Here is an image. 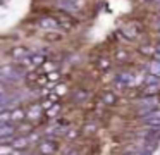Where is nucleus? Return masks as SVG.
<instances>
[{
	"label": "nucleus",
	"instance_id": "nucleus-1",
	"mask_svg": "<svg viewBox=\"0 0 160 155\" xmlns=\"http://www.w3.org/2000/svg\"><path fill=\"white\" fill-rule=\"evenodd\" d=\"M40 26L52 28V29H59V23H57L53 17H45V19H42V21H40Z\"/></svg>",
	"mask_w": 160,
	"mask_h": 155
},
{
	"label": "nucleus",
	"instance_id": "nucleus-2",
	"mask_svg": "<svg viewBox=\"0 0 160 155\" xmlns=\"http://www.w3.org/2000/svg\"><path fill=\"white\" fill-rule=\"evenodd\" d=\"M45 40H60L59 31H50V33H45Z\"/></svg>",
	"mask_w": 160,
	"mask_h": 155
},
{
	"label": "nucleus",
	"instance_id": "nucleus-3",
	"mask_svg": "<svg viewBox=\"0 0 160 155\" xmlns=\"http://www.w3.org/2000/svg\"><path fill=\"white\" fill-rule=\"evenodd\" d=\"M12 54L19 59V57H22V55H26L28 52H26V48H14V50H12Z\"/></svg>",
	"mask_w": 160,
	"mask_h": 155
},
{
	"label": "nucleus",
	"instance_id": "nucleus-4",
	"mask_svg": "<svg viewBox=\"0 0 160 155\" xmlns=\"http://www.w3.org/2000/svg\"><path fill=\"white\" fill-rule=\"evenodd\" d=\"M152 71H153V74H158L160 76V64H157V65L153 64L152 65Z\"/></svg>",
	"mask_w": 160,
	"mask_h": 155
},
{
	"label": "nucleus",
	"instance_id": "nucleus-5",
	"mask_svg": "<svg viewBox=\"0 0 160 155\" xmlns=\"http://www.w3.org/2000/svg\"><path fill=\"white\" fill-rule=\"evenodd\" d=\"M105 102H107V103L115 102V96H114V95H105Z\"/></svg>",
	"mask_w": 160,
	"mask_h": 155
},
{
	"label": "nucleus",
	"instance_id": "nucleus-6",
	"mask_svg": "<svg viewBox=\"0 0 160 155\" xmlns=\"http://www.w3.org/2000/svg\"><path fill=\"white\" fill-rule=\"evenodd\" d=\"M141 50L145 52V54H152V52H153V48H152V47H143Z\"/></svg>",
	"mask_w": 160,
	"mask_h": 155
},
{
	"label": "nucleus",
	"instance_id": "nucleus-7",
	"mask_svg": "<svg viewBox=\"0 0 160 155\" xmlns=\"http://www.w3.org/2000/svg\"><path fill=\"white\" fill-rule=\"evenodd\" d=\"M158 50H160V45H158Z\"/></svg>",
	"mask_w": 160,
	"mask_h": 155
}]
</instances>
